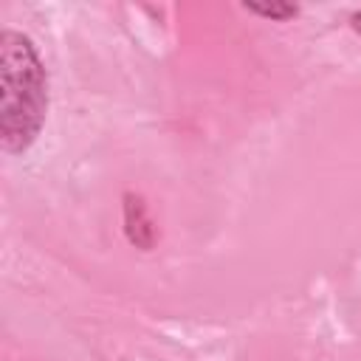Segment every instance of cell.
I'll list each match as a JSON object with an SVG mask.
<instances>
[{
	"mask_svg": "<svg viewBox=\"0 0 361 361\" xmlns=\"http://www.w3.org/2000/svg\"><path fill=\"white\" fill-rule=\"evenodd\" d=\"M350 25H353V31L361 37V11H353V14H350Z\"/></svg>",
	"mask_w": 361,
	"mask_h": 361,
	"instance_id": "cell-3",
	"label": "cell"
},
{
	"mask_svg": "<svg viewBox=\"0 0 361 361\" xmlns=\"http://www.w3.org/2000/svg\"><path fill=\"white\" fill-rule=\"evenodd\" d=\"M243 8L248 14H257L262 20H271V23H288L299 14V6L293 3H282V0H274V3H243Z\"/></svg>",
	"mask_w": 361,
	"mask_h": 361,
	"instance_id": "cell-2",
	"label": "cell"
},
{
	"mask_svg": "<svg viewBox=\"0 0 361 361\" xmlns=\"http://www.w3.org/2000/svg\"><path fill=\"white\" fill-rule=\"evenodd\" d=\"M48 118V71L31 37L0 31V147L23 155L34 147Z\"/></svg>",
	"mask_w": 361,
	"mask_h": 361,
	"instance_id": "cell-1",
	"label": "cell"
}]
</instances>
